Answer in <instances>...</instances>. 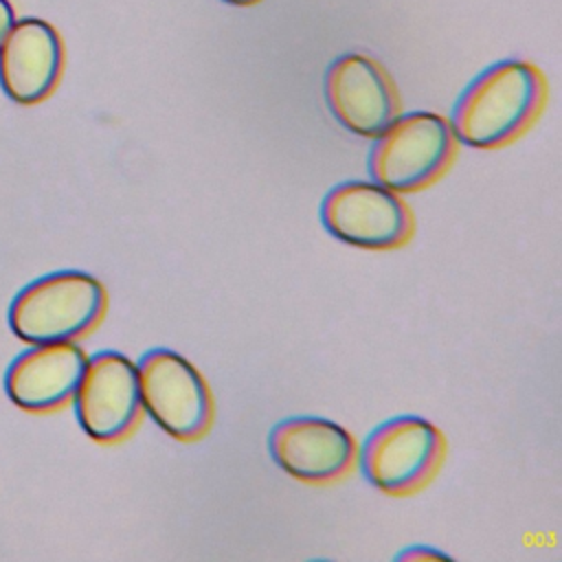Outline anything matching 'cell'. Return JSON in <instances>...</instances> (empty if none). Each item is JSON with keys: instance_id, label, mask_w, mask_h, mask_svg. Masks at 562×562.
Listing matches in <instances>:
<instances>
[{"instance_id": "30bf717a", "label": "cell", "mask_w": 562, "mask_h": 562, "mask_svg": "<svg viewBox=\"0 0 562 562\" xmlns=\"http://www.w3.org/2000/svg\"><path fill=\"white\" fill-rule=\"evenodd\" d=\"M64 70V42L42 18H20L0 44V88L18 105H35L55 88Z\"/></svg>"}, {"instance_id": "7a4b0ae2", "label": "cell", "mask_w": 562, "mask_h": 562, "mask_svg": "<svg viewBox=\"0 0 562 562\" xmlns=\"http://www.w3.org/2000/svg\"><path fill=\"white\" fill-rule=\"evenodd\" d=\"M103 283L83 270H55L26 283L9 305V327L26 345L68 342L103 316Z\"/></svg>"}, {"instance_id": "8992f818", "label": "cell", "mask_w": 562, "mask_h": 562, "mask_svg": "<svg viewBox=\"0 0 562 562\" xmlns=\"http://www.w3.org/2000/svg\"><path fill=\"white\" fill-rule=\"evenodd\" d=\"M321 224L342 244L391 250L408 241L413 215L400 193L375 180H345L321 200Z\"/></svg>"}, {"instance_id": "5b68a950", "label": "cell", "mask_w": 562, "mask_h": 562, "mask_svg": "<svg viewBox=\"0 0 562 562\" xmlns=\"http://www.w3.org/2000/svg\"><path fill=\"white\" fill-rule=\"evenodd\" d=\"M140 406L149 419L178 441L202 437L213 422V397L202 373L178 351L147 349L138 362Z\"/></svg>"}, {"instance_id": "3957f363", "label": "cell", "mask_w": 562, "mask_h": 562, "mask_svg": "<svg viewBox=\"0 0 562 562\" xmlns=\"http://www.w3.org/2000/svg\"><path fill=\"white\" fill-rule=\"evenodd\" d=\"M457 138L446 116L415 110L397 114L367 156L371 180L395 193H413L435 182L452 162Z\"/></svg>"}, {"instance_id": "9c48e42d", "label": "cell", "mask_w": 562, "mask_h": 562, "mask_svg": "<svg viewBox=\"0 0 562 562\" xmlns=\"http://www.w3.org/2000/svg\"><path fill=\"white\" fill-rule=\"evenodd\" d=\"M272 461L292 479L329 483L340 479L356 459V441L340 424L318 415H292L268 432Z\"/></svg>"}, {"instance_id": "4fadbf2b", "label": "cell", "mask_w": 562, "mask_h": 562, "mask_svg": "<svg viewBox=\"0 0 562 562\" xmlns=\"http://www.w3.org/2000/svg\"><path fill=\"white\" fill-rule=\"evenodd\" d=\"M13 22H15V13H13L11 2L9 0H0V44L7 37L9 29L13 26Z\"/></svg>"}, {"instance_id": "ba28073f", "label": "cell", "mask_w": 562, "mask_h": 562, "mask_svg": "<svg viewBox=\"0 0 562 562\" xmlns=\"http://www.w3.org/2000/svg\"><path fill=\"white\" fill-rule=\"evenodd\" d=\"M323 94L331 116L364 138L378 136L400 114L391 75L362 53H342L327 66Z\"/></svg>"}, {"instance_id": "52a82bcc", "label": "cell", "mask_w": 562, "mask_h": 562, "mask_svg": "<svg viewBox=\"0 0 562 562\" xmlns=\"http://www.w3.org/2000/svg\"><path fill=\"white\" fill-rule=\"evenodd\" d=\"M70 402L81 430L92 441L116 443L125 439L143 413L136 362L114 349L88 356Z\"/></svg>"}, {"instance_id": "7c38bea8", "label": "cell", "mask_w": 562, "mask_h": 562, "mask_svg": "<svg viewBox=\"0 0 562 562\" xmlns=\"http://www.w3.org/2000/svg\"><path fill=\"white\" fill-rule=\"evenodd\" d=\"M439 558H448V555L441 553L439 549L428 547V544H424V547L411 544L408 549H404L395 555V560H439Z\"/></svg>"}, {"instance_id": "277c9868", "label": "cell", "mask_w": 562, "mask_h": 562, "mask_svg": "<svg viewBox=\"0 0 562 562\" xmlns=\"http://www.w3.org/2000/svg\"><path fill=\"white\" fill-rule=\"evenodd\" d=\"M441 430L419 415H395L380 422L362 441V476L380 492L402 496L430 481L443 459Z\"/></svg>"}, {"instance_id": "6da1fadb", "label": "cell", "mask_w": 562, "mask_h": 562, "mask_svg": "<svg viewBox=\"0 0 562 562\" xmlns=\"http://www.w3.org/2000/svg\"><path fill=\"white\" fill-rule=\"evenodd\" d=\"M547 81L525 59H503L481 70L450 112L454 138L468 147L496 149L516 140L542 112Z\"/></svg>"}, {"instance_id": "8fae6325", "label": "cell", "mask_w": 562, "mask_h": 562, "mask_svg": "<svg viewBox=\"0 0 562 562\" xmlns=\"http://www.w3.org/2000/svg\"><path fill=\"white\" fill-rule=\"evenodd\" d=\"M86 360V351L75 340L29 345L7 367L4 391L22 411H57L72 400Z\"/></svg>"}, {"instance_id": "5bb4252c", "label": "cell", "mask_w": 562, "mask_h": 562, "mask_svg": "<svg viewBox=\"0 0 562 562\" xmlns=\"http://www.w3.org/2000/svg\"><path fill=\"white\" fill-rule=\"evenodd\" d=\"M222 2L235 4V7H252V4H257V2H261V0H222Z\"/></svg>"}]
</instances>
